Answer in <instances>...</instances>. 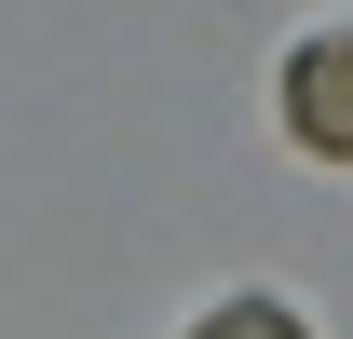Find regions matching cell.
<instances>
[{
    "label": "cell",
    "instance_id": "obj_1",
    "mask_svg": "<svg viewBox=\"0 0 353 339\" xmlns=\"http://www.w3.org/2000/svg\"><path fill=\"white\" fill-rule=\"evenodd\" d=\"M285 136H299L312 163H353V28L285 54Z\"/></svg>",
    "mask_w": 353,
    "mask_h": 339
},
{
    "label": "cell",
    "instance_id": "obj_2",
    "mask_svg": "<svg viewBox=\"0 0 353 339\" xmlns=\"http://www.w3.org/2000/svg\"><path fill=\"white\" fill-rule=\"evenodd\" d=\"M190 339H312V326L285 312V298H218V312H204Z\"/></svg>",
    "mask_w": 353,
    "mask_h": 339
}]
</instances>
